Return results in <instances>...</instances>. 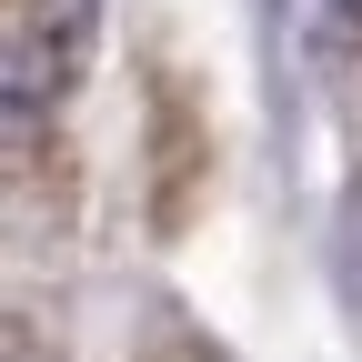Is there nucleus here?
Returning a JSON list of instances; mask_svg holds the SVG:
<instances>
[{"instance_id": "nucleus-1", "label": "nucleus", "mask_w": 362, "mask_h": 362, "mask_svg": "<svg viewBox=\"0 0 362 362\" xmlns=\"http://www.w3.org/2000/svg\"><path fill=\"white\" fill-rule=\"evenodd\" d=\"M81 51H90V0H21L11 21V121L21 131L71 90Z\"/></svg>"}, {"instance_id": "nucleus-2", "label": "nucleus", "mask_w": 362, "mask_h": 362, "mask_svg": "<svg viewBox=\"0 0 362 362\" xmlns=\"http://www.w3.org/2000/svg\"><path fill=\"white\" fill-rule=\"evenodd\" d=\"M302 30L332 40V30H362V0H302Z\"/></svg>"}, {"instance_id": "nucleus-3", "label": "nucleus", "mask_w": 362, "mask_h": 362, "mask_svg": "<svg viewBox=\"0 0 362 362\" xmlns=\"http://www.w3.org/2000/svg\"><path fill=\"white\" fill-rule=\"evenodd\" d=\"M11 362H40V352H30V342H11Z\"/></svg>"}]
</instances>
